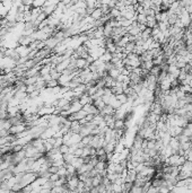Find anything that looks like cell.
Instances as JSON below:
<instances>
[{
  "label": "cell",
  "mask_w": 192,
  "mask_h": 193,
  "mask_svg": "<svg viewBox=\"0 0 192 193\" xmlns=\"http://www.w3.org/2000/svg\"><path fill=\"white\" fill-rule=\"evenodd\" d=\"M8 131H9V134H13V136H16V134L23 133L24 131H26L25 123H24V124H18V126H10V129H9Z\"/></svg>",
  "instance_id": "obj_1"
},
{
  "label": "cell",
  "mask_w": 192,
  "mask_h": 193,
  "mask_svg": "<svg viewBox=\"0 0 192 193\" xmlns=\"http://www.w3.org/2000/svg\"><path fill=\"white\" fill-rule=\"evenodd\" d=\"M15 50H16V52L18 53V56H20V58H27V56H28L30 52L32 51L28 46H22V45H18Z\"/></svg>",
  "instance_id": "obj_2"
},
{
  "label": "cell",
  "mask_w": 192,
  "mask_h": 193,
  "mask_svg": "<svg viewBox=\"0 0 192 193\" xmlns=\"http://www.w3.org/2000/svg\"><path fill=\"white\" fill-rule=\"evenodd\" d=\"M44 43H45V48L49 49V50H51V51H53V50L56 49L57 45L59 44V41H58L54 36H51V37H49Z\"/></svg>",
  "instance_id": "obj_3"
},
{
  "label": "cell",
  "mask_w": 192,
  "mask_h": 193,
  "mask_svg": "<svg viewBox=\"0 0 192 193\" xmlns=\"http://www.w3.org/2000/svg\"><path fill=\"white\" fill-rule=\"evenodd\" d=\"M70 104L71 106H70V110H69V113H70V114H75V113L80 111V110H83V105L79 103L78 100H74Z\"/></svg>",
  "instance_id": "obj_4"
},
{
  "label": "cell",
  "mask_w": 192,
  "mask_h": 193,
  "mask_svg": "<svg viewBox=\"0 0 192 193\" xmlns=\"http://www.w3.org/2000/svg\"><path fill=\"white\" fill-rule=\"evenodd\" d=\"M137 172L135 169H131V171H128L127 172V176H126V180H124V182H128V183H133L135 181L137 180Z\"/></svg>",
  "instance_id": "obj_5"
},
{
  "label": "cell",
  "mask_w": 192,
  "mask_h": 193,
  "mask_svg": "<svg viewBox=\"0 0 192 193\" xmlns=\"http://www.w3.org/2000/svg\"><path fill=\"white\" fill-rule=\"evenodd\" d=\"M180 69L175 66V64H170L168 66V70H167V74H170V75H172L173 76L174 78H176L177 79V77H179V74H180Z\"/></svg>",
  "instance_id": "obj_6"
},
{
  "label": "cell",
  "mask_w": 192,
  "mask_h": 193,
  "mask_svg": "<svg viewBox=\"0 0 192 193\" xmlns=\"http://www.w3.org/2000/svg\"><path fill=\"white\" fill-rule=\"evenodd\" d=\"M126 122H124V120L122 119H118L114 121V126H113V129L114 130H124L126 129Z\"/></svg>",
  "instance_id": "obj_7"
},
{
  "label": "cell",
  "mask_w": 192,
  "mask_h": 193,
  "mask_svg": "<svg viewBox=\"0 0 192 193\" xmlns=\"http://www.w3.org/2000/svg\"><path fill=\"white\" fill-rule=\"evenodd\" d=\"M93 105H94L100 112L105 107V103H104V100H102V98H97V100H93Z\"/></svg>",
  "instance_id": "obj_8"
},
{
  "label": "cell",
  "mask_w": 192,
  "mask_h": 193,
  "mask_svg": "<svg viewBox=\"0 0 192 193\" xmlns=\"http://www.w3.org/2000/svg\"><path fill=\"white\" fill-rule=\"evenodd\" d=\"M71 165H72L76 169H78L81 165H84V158H83V157H75L74 160H72V163H71Z\"/></svg>",
  "instance_id": "obj_9"
},
{
  "label": "cell",
  "mask_w": 192,
  "mask_h": 193,
  "mask_svg": "<svg viewBox=\"0 0 192 193\" xmlns=\"http://www.w3.org/2000/svg\"><path fill=\"white\" fill-rule=\"evenodd\" d=\"M102 16H103V14H102L101 8H96L95 10L93 11L92 15H90V18H92L93 20H98V19L102 18Z\"/></svg>",
  "instance_id": "obj_10"
},
{
  "label": "cell",
  "mask_w": 192,
  "mask_h": 193,
  "mask_svg": "<svg viewBox=\"0 0 192 193\" xmlns=\"http://www.w3.org/2000/svg\"><path fill=\"white\" fill-rule=\"evenodd\" d=\"M107 75H109V76H110V77H111L112 79H114V80H116V78H118L119 76L121 75V72H120V71H119L118 69H114V68H113L112 70H110L109 72H107Z\"/></svg>",
  "instance_id": "obj_11"
},
{
  "label": "cell",
  "mask_w": 192,
  "mask_h": 193,
  "mask_svg": "<svg viewBox=\"0 0 192 193\" xmlns=\"http://www.w3.org/2000/svg\"><path fill=\"white\" fill-rule=\"evenodd\" d=\"M136 22L140 25H146L147 24V17L142 14V15H137L136 17Z\"/></svg>",
  "instance_id": "obj_12"
},
{
  "label": "cell",
  "mask_w": 192,
  "mask_h": 193,
  "mask_svg": "<svg viewBox=\"0 0 192 193\" xmlns=\"http://www.w3.org/2000/svg\"><path fill=\"white\" fill-rule=\"evenodd\" d=\"M45 1L44 0H33V5H32V8H37V9H42L44 7Z\"/></svg>",
  "instance_id": "obj_13"
},
{
  "label": "cell",
  "mask_w": 192,
  "mask_h": 193,
  "mask_svg": "<svg viewBox=\"0 0 192 193\" xmlns=\"http://www.w3.org/2000/svg\"><path fill=\"white\" fill-rule=\"evenodd\" d=\"M62 157H63V162L66 164H71L72 163V160H74V158H75V156L72 155V154H65V155H62Z\"/></svg>",
  "instance_id": "obj_14"
},
{
  "label": "cell",
  "mask_w": 192,
  "mask_h": 193,
  "mask_svg": "<svg viewBox=\"0 0 192 193\" xmlns=\"http://www.w3.org/2000/svg\"><path fill=\"white\" fill-rule=\"evenodd\" d=\"M159 72H161V67H158V66H154V67L149 70V75H152V76H154V77H158Z\"/></svg>",
  "instance_id": "obj_15"
},
{
  "label": "cell",
  "mask_w": 192,
  "mask_h": 193,
  "mask_svg": "<svg viewBox=\"0 0 192 193\" xmlns=\"http://www.w3.org/2000/svg\"><path fill=\"white\" fill-rule=\"evenodd\" d=\"M116 100H118L122 105H124V104H127V103H128V96H127L124 93L118 95V96H116Z\"/></svg>",
  "instance_id": "obj_16"
},
{
  "label": "cell",
  "mask_w": 192,
  "mask_h": 193,
  "mask_svg": "<svg viewBox=\"0 0 192 193\" xmlns=\"http://www.w3.org/2000/svg\"><path fill=\"white\" fill-rule=\"evenodd\" d=\"M180 4V7L183 8V9H186L192 5V0H183V1H179Z\"/></svg>",
  "instance_id": "obj_17"
},
{
  "label": "cell",
  "mask_w": 192,
  "mask_h": 193,
  "mask_svg": "<svg viewBox=\"0 0 192 193\" xmlns=\"http://www.w3.org/2000/svg\"><path fill=\"white\" fill-rule=\"evenodd\" d=\"M177 139V141L180 142V144H185V142H190L191 141V139L190 138H188L186 136H184V134H181V136H179V137H175Z\"/></svg>",
  "instance_id": "obj_18"
},
{
  "label": "cell",
  "mask_w": 192,
  "mask_h": 193,
  "mask_svg": "<svg viewBox=\"0 0 192 193\" xmlns=\"http://www.w3.org/2000/svg\"><path fill=\"white\" fill-rule=\"evenodd\" d=\"M59 151L61 155H65V154H68L69 152V146L68 145H65V144H62V145L59 147Z\"/></svg>",
  "instance_id": "obj_19"
},
{
  "label": "cell",
  "mask_w": 192,
  "mask_h": 193,
  "mask_svg": "<svg viewBox=\"0 0 192 193\" xmlns=\"http://www.w3.org/2000/svg\"><path fill=\"white\" fill-rule=\"evenodd\" d=\"M59 86V82H58V80H50L49 82H46V87L48 88H56V87H58Z\"/></svg>",
  "instance_id": "obj_20"
},
{
  "label": "cell",
  "mask_w": 192,
  "mask_h": 193,
  "mask_svg": "<svg viewBox=\"0 0 192 193\" xmlns=\"http://www.w3.org/2000/svg\"><path fill=\"white\" fill-rule=\"evenodd\" d=\"M186 76H188V74H186V72H185V71L183 70V69H182V70L180 71V74H179V77H177V80H179V82H183V80H185V79H186Z\"/></svg>",
  "instance_id": "obj_21"
},
{
  "label": "cell",
  "mask_w": 192,
  "mask_h": 193,
  "mask_svg": "<svg viewBox=\"0 0 192 193\" xmlns=\"http://www.w3.org/2000/svg\"><path fill=\"white\" fill-rule=\"evenodd\" d=\"M59 166H56V165H52V166L49 167V173L50 174H58V172H59Z\"/></svg>",
  "instance_id": "obj_22"
},
{
  "label": "cell",
  "mask_w": 192,
  "mask_h": 193,
  "mask_svg": "<svg viewBox=\"0 0 192 193\" xmlns=\"http://www.w3.org/2000/svg\"><path fill=\"white\" fill-rule=\"evenodd\" d=\"M35 90H37L36 87H35V85L26 86V94H27V95L31 94V93H33V92H35Z\"/></svg>",
  "instance_id": "obj_23"
},
{
  "label": "cell",
  "mask_w": 192,
  "mask_h": 193,
  "mask_svg": "<svg viewBox=\"0 0 192 193\" xmlns=\"http://www.w3.org/2000/svg\"><path fill=\"white\" fill-rule=\"evenodd\" d=\"M44 149H45V152H49V151H51L52 149H53V146L49 142V141L45 140L44 141Z\"/></svg>",
  "instance_id": "obj_24"
},
{
  "label": "cell",
  "mask_w": 192,
  "mask_h": 193,
  "mask_svg": "<svg viewBox=\"0 0 192 193\" xmlns=\"http://www.w3.org/2000/svg\"><path fill=\"white\" fill-rule=\"evenodd\" d=\"M155 145H156V139H152V140H148L147 148H148V149H155Z\"/></svg>",
  "instance_id": "obj_25"
},
{
  "label": "cell",
  "mask_w": 192,
  "mask_h": 193,
  "mask_svg": "<svg viewBox=\"0 0 192 193\" xmlns=\"http://www.w3.org/2000/svg\"><path fill=\"white\" fill-rule=\"evenodd\" d=\"M72 155H74L75 157H81L83 156V148H76Z\"/></svg>",
  "instance_id": "obj_26"
},
{
  "label": "cell",
  "mask_w": 192,
  "mask_h": 193,
  "mask_svg": "<svg viewBox=\"0 0 192 193\" xmlns=\"http://www.w3.org/2000/svg\"><path fill=\"white\" fill-rule=\"evenodd\" d=\"M24 150V146H20V145H15L13 147V152H19Z\"/></svg>",
  "instance_id": "obj_27"
},
{
  "label": "cell",
  "mask_w": 192,
  "mask_h": 193,
  "mask_svg": "<svg viewBox=\"0 0 192 193\" xmlns=\"http://www.w3.org/2000/svg\"><path fill=\"white\" fill-rule=\"evenodd\" d=\"M58 175H59L60 177H62V176H66L67 175V169L65 167H60L59 168V172H58Z\"/></svg>",
  "instance_id": "obj_28"
},
{
  "label": "cell",
  "mask_w": 192,
  "mask_h": 193,
  "mask_svg": "<svg viewBox=\"0 0 192 193\" xmlns=\"http://www.w3.org/2000/svg\"><path fill=\"white\" fill-rule=\"evenodd\" d=\"M159 33H161V31H159L158 26H157V27H154V28H152V37L157 36V35H158Z\"/></svg>",
  "instance_id": "obj_29"
},
{
  "label": "cell",
  "mask_w": 192,
  "mask_h": 193,
  "mask_svg": "<svg viewBox=\"0 0 192 193\" xmlns=\"http://www.w3.org/2000/svg\"><path fill=\"white\" fill-rule=\"evenodd\" d=\"M59 178H60V176L58 174H51L50 175V181H52V182H57V181H59Z\"/></svg>",
  "instance_id": "obj_30"
},
{
  "label": "cell",
  "mask_w": 192,
  "mask_h": 193,
  "mask_svg": "<svg viewBox=\"0 0 192 193\" xmlns=\"http://www.w3.org/2000/svg\"><path fill=\"white\" fill-rule=\"evenodd\" d=\"M105 149L104 148H98L96 149V156H102V155H105Z\"/></svg>",
  "instance_id": "obj_31"
},
{
  "label": "cell",
  "mask_w": 192,
  "mask_h": 193,
  "mask_svg": "<svg viewBox=\"0 0 192 193\" xmlns=\"http://www.w3.org/2000/svg\"><path fill=\"white\" fill-rule=\"evenodd\" d=\"M94 118H95V115H93V114H87V116L85 118L86 122H92L93 120H94Z\"/></svg>",
  "instance_id": "obj_32"
},
{
  "label": "cell",
  "mask_w": 192,
  "mask_h": 193,
  "mask_svg": "<svg viewBox=\"0 0 192 193\" xmlns=\"http://www.w3.org/2000/svg\"><path fill=\"white\" fill-rule=\"evenodd\" d=\"M147 193H158V189H156L154 186H150L149 190L147 191Z\"/></svg>",
  "instance_id": "obj_33"
},
{
  "label": "cell",
  "mask_w": 192,
  "mask_h": 193,
  "mask_svg": "<svg viewBox=\"0 0 192 193\" xmlns=\"http://www.w3.org/2000/svg\"><path fill=\"white\" fill-rule=\"evenodd\" d=\"M40 193H52V192H51V190L50 189H43V188H42L41 191H40Z\"/></svg>",
  "instance_id": "obj_34"
},
{
  "label": "cell",
  "mask_w": 192,
  "mask_h": 193,
  "mask_svg": "<svg viewBox=\"0 0 192 193\" xmlns=\"http://www.w3.org/2000/svg\"><path fill=\"white\" fill-rule=\"evenodd\" d=\"M0 156H2V150H1V148H0Z\"/></svg>",
  "instance_id": "obj_35"
}]
</instances>
